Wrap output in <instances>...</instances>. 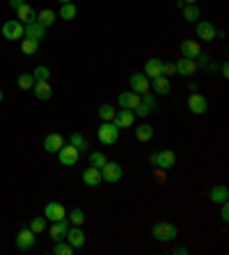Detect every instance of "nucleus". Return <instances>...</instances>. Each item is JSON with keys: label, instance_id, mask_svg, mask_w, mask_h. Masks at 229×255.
<instances>
[{"label": "nucleus", "instance_id": "1", "mask_svg": "<svg viewBox=\"0 0 229 255\" xmlns=\"http://www.w3.org/2000/svg\"><path fill=\"white\" fill-rule=\"evenodd\" d=\"M177 235H179V228L174 223H167V221H161L151 228V237L158 239V242H172V239H177Z\"/></svg>", "mask_w": 229, "mask_h": 255}, {"label": "nucleus", "instance_id": "2", "mask_svg": "<svg viewBox=\"0 0 229 255\" xmlns=\"http://www.w3.org/2000/svg\"><path fill=\"white\" fill-rule=\"evenodd\" d=\"M97 138L98 143H103V145H115L119 138V127L115 122H101V127L97 131Z\"/></svg>", "mask_w": 229, "mask_h": 255}, {"label": "nucleus", "instance_id": "3", "mask_svg": "<svg viewBox=\"0 0 229 255\" xmlns=\"http://www.w3.org/2000/svg\"><path fill=\"white\" fill-rule=\"evenodd\" d=\"M151 166H156L161 170H170L177 166V154L172 149H161L156 154H151Z\"/></svg>", "mask_w": 229, "mask_h": 255}, {"label": "nucleus", "instance_id": "4", "mask_svg": "<svg viewBox=\"0 0 229 255\" xmlns=\"http://www.w3.org/2000/svg\"><path fill=\"white\" fill-rule=\"evenodd\" d=\"M2 37H5V39H9V41L23 39V37H26V26H23L19 19L7 21L5 26H2Z\"/></svg>", "mask_w": 229, "mask_h": 255}, {"label": "nucleus", "instance_id": "5", "mask_svg": "<svg viewBox=\"0 0 229 255\" xmlns=\"http://www.w3.org/2000/svg\"><path fill=\"white\" fill-rule=\"evenodd\" d=\"M122 175H124V170H122V166H119L117 161H105V166L101 168V180H105L108 184L119 182L122 180Z\"/></svg>", "mask_w": 229, "mask_h": 255}, {"label": "nucleus", "instance_id": "6", "mask_svg": "<svg viewBox=\"0 0 229 255\" xmlns=\"http://www.w3.org/2000/svg\"><path fill=\"white\" fill-rule=\"evenodd\" d=\"M78 156H80V152L73 147L71 143H65V145L58 149V159H60V163H62V166H76Z\"/></svg>", "mask_w": 229, "mask_h": 255}, {"label": "nucleus", "instance_id": "7", "mask_svg": "<svg viewBox=\"0 0 229 255\" xmlns=\"http://www.w3.org/2000/svg\"><path fill=\"white\" fill-rule=\"evenodd\" d=\"M14 242H16V249L19 251H30L34 246V232L30 228H21Z\"/></svg>", "mask_w": 229, "mask_h": 255}, {"label": "nucleus", "instance_id": "8", "mask_svg": "<svg viewBox=\"0 0 229 255\" xmlns=\"http://www.w3.org/2000/svg\"><path fill=\"white\" fill-rule=\"evenodd\" d=\"M65 239L71 244L73 249H83V246H85V239H87V237H85V232L80 230V225H73V228L66 230Z\"/></svg>", "mask_w": 229, "mask_h": 255}, {"label": "nucleus", "instance_id": "9", "mask_svg": "<svg viewBox=\"0 0 229 255\" xmlns=\"http://www.w3.org/2000/svg\"><path fill=\"white\" fill-rule=\"evenodd\" d=\"M206 108H209V104H206V99H204L199 92H193L188 97V110L195 115H204L206 113Z\"/></svg>", "mask_w": 229, "mask_h": 255}, {"label": "nucleus", "instance_id": "10", "mask_svg": "<svg viewBox=\"0 0 229 255\" xmlns=\"http://www.w3.org/2000/svg\"><path fill=\"white\" fill-rule=\"evenodd\" d=\"M44 216L48 221H60V219H66V209L62 202H48L44 207Z\"/></svg>", "mask_w": 229, "mask_h": 255}, {"label": "nucleus", "instance_id": "11", "mask_svg": "<svg viewBox=\"0 0 229 255\" xmlns=\"http://www.w3.org/2000/svg\"><path fill=\"white\" fill-rule=\"evenodd\" d=\"M129 85H131L133 92L144 94V92H149L151 81H149V78H147L144 74H131V78H129Z\"/></svg>", "mask_w": 229, "mask_h": 255}, {"label": "nucleus", "instance_id": "12", "mask_svg": "<svg viewBox=\"0 0 229 255\" xmlns=\"http://www.w3.org/2000/svg\"><path fill=\"white\" fill-rule=\"evenodd\" d=\"M142 101V94H137V92H122L119 94V99H117V104H119V108H129V110H135V106Z\"/></svg>", "mask_w": 229, "mask_h": 255}, {"label": "nucleus", "instance_id": "13", "mask_svg": "<svg viewBox=\"0 0 229 255\" xmlns=\"http://www.w3.org/2000/svg\"><path fill=\"white\" fill-rule=\"evenodd\" d=\"M174 67H177V74L181 76H195L197 74V62L193 58H179L174 62Z\"/></svg>", "mask_w": 229, "mask_h": 255}, {"label": "nucleus", "instance_id": "14", "mask_svg": "<svg viewBox=\"0 0 229 255\" xmlns=\"http://www.w3.org/2000/svg\"><path fill=\"white\" fill-rule=\"evenodd\" d=\"M197 37L204 41H213L218 37L216 28H213V23H209V21H197Z\"/></svg>", "mask_w": 229, "mask_h": 255}, {"label": "nucleus", "instance_id": "15", "mask_svg": "<svg viewBox=\"0 0 229 255\" xmlns=\"http://www.w3.org/2000/svg\"><path fill=\"white\" fill-rule=\"evenodd\" d=\"M144 76L147 78H156V76H163V60H158V58H149V60L144 62Z\"/></svg>", "mask_w": 229, "mask_h": 255}, {"label": "nucleus", "instance_id": "16", "mask_svg": "<svg viewBox=\"0 0 229 255\" xmlns=\"http://www.w3.org/2000/svg\"><path fill=\"white\" fill-rule=\"evenodd\" d=\"M65 145V138L60 134H48L44 138V149L48 152V154H58V149Z\"/></svg>", "mask_w": 229, "mask_h": 255}, {"label": "nucleus", "instance_id": "17", "mask_svg": "<svg viewBox=\"0 0 229 255\" xmlns=\"http://www.w3.org/2000/svg\"><path fill=\"white\" fill-rule=\"evenodd\" d=\"M181 55L183 58H193V60H195V58L202 55V46L193 39H183L181 41Z\"/></svg>", "mask_w": 229, "mask_h": 255}, {"label": "nucleus", "instance_id": "18", "mask_svg": "<svg viewBox=\"0 0 229 255\" xmlns=\"http://www.w3.org/2000/svg\"><path fill=\"white\" fill-rule=\"evenodd\" d=\"M133 122H135V113L129 110V108H122V110H117V115H115V124H117L119 129L133 127Z\"/></svg>", "mask_w": 229, "mask_h": 255}, {"label": "nucleus", "instance_id": "19", "mask_svg": "<svg viewBox=\"0 0 229 255\" xmlns=\"http://www.w3.org/2000/svg\"><path fill=\"white\" fill-rule=\"evenodd\" d=\"M16 16H19V21L23 23V26H28V23L37 21V12H34L33 5H28V2H23V5L16 9Z\"/></svg>", "mask_w": 229, "mask_h": 255}, {"label": "nucleus", "instance_id": "20", "mask_svg": "<svg viewBox=\"0 0 229 255\" xmlns=\"http://www.w3.org/2000/svg\"><path fill=\"white\" fill-rule=\"evenodd\" d=\"M26 37L28 39H34V41H41L46 37V28L39 26L37 21H33V23H28L26 26Z\"/></svg>", "mask_w": 229, "mask_h": 255}, {"label": "nucleus", "instance_id": "21", "mask_svg": "<svg viewBox=\"0 0 229 255\" xmlns=\"http://www.w3.org/2000/svg\"><path fill=\"white\" fill-rule=\"evenodd\" d=\"M33 90H34V97H37V99H41V101H46V99H51V97H53L51 81H39V83H34Z\"/></svg>", "mask_w": 229, "mask_h": 255}, {"label": "nucleus", "instance_id": "22", "mask_svg": "<svg viewBox=\"0 0 229 255\" xmlns=\"http://www.w3.org/2000/svg\"><path fill=\"white\" fill-rule=\"evenodd\" d=\"M83 182H85L87 186H98L101 184V170L98 168H94V166H87L85 168V173H83Z\"/></svg>", "mask_w": 229, "mask_h": 255}, {"label": "nucleus", "instance_id": "23", "mask_svg": "<svg viewBox=\"0 0 229 255\" xmlns=\"http://www.w3.org/2000/svg\"><path fill=\"white\" fill-rule=\"evenodd\" d=\"M66 230H69V221L66 219H60V221H53L51 225V237L58 242V239H65Z\"/></svg>", "mask_w": 229, "mask_h": 255}, {"label": "nucleus", "instance_id": "24", "mask_svg": "<svg viewBox=\"0 0 229 255\" xmlns=\"http://www.w3.org/2000/svg\"><path fill=\"white\" fill-rule=\"evenodd\" d=\"M211 200L216 202V205H223V202L229 200V188L225 186V184H218V186L211 188Z\"/></svg>", "mask_w": 229, "mask_h": 255}, {"label": "nucleus", "instance_id": "25", "mask_svg": "<svg viewBox=\"0 0 229 255\" xmlns=\"http://www.w3.org/2000/svg\"><path fill=\"white\" fill-rule=\"evenodd\" d=\"M151 87H154L156 94H170V90H172L167 76H156V78H151Z\"/></svg>", "mask_w": 229, "mask_h": 255}, {"label": "nucleus", "instance_id": "26", "mask_svg": "<svg viewBox=\"0 0 229 255\" xmlns=\"http://www.w3.org/2000/svg\"><path fill=\"white\" fill-rule=\"evenodd\" d=\"M133 134H135V138L140 143H149L151 138H154V127H151V124H140V127H135Z\"/></svg>", "mask_w": 229, "mask_h": 255}, {"label": "nucleus", "instance_id": "27", "mask_svg": "<svg viewBox=\"0 0 229 255\" xmlns=\"http://www.w3.org/2000/svg\"><path fill=\"white\" fill-rule=\"evenodd\" d=\"M69 143H71L73 147L78 149L80 154H83V152H87V147H90V143H87V138H85V136H83V134H78V131L69 136Z\"/></svg>", "mask_w": 229, "mask_h": 255}, {"label": "nucleus", "instance_id": "28", "mask_svg": "<svg viewBox=\"0 0 229 255\" xmlns=\"http://www.w3.org/2000/svg\"><path fill=\"white\" fill-rule=\"evenodd\" d=\"M37 23L44 28H51L55 23V12L53 9H44V12H37Z\"/></svg>", "mask_w": 229, "mask_h": 255}, {"label": "nucleus", "instance_id": "29", "mask_svg": "<svg viewBox=\"0 0 229 255\" xmlns=\"http://www.w3.org/2000/svg\"><path fill=\"white\" fill-rule=\"evenodd\" d=\"M28 228L33 230L34 235H39V232H44V230L48 228V219H46V216H34L33 221H30V225H28Z\"/></svg>", "mask_w": 229, "mask_h": 255}, {"label": "nucleus", "instance_id": "30", "mask_svg": "<svg viewBox=\"0 0 229 255\" xmlns=\"http://www.w3.org/2000/svg\"><path fill=\"white\" fill-rule=\"evenodd\" d=\"M73 253V246L66 239H58L55 246H53V255H71Z\"/></svg>", "mask_w": 229, "mask_h": 255}, {"label": "nucleus", "instance_id": "31", "mask_svg": "<svg viewBox=\"0 0 229 255\" xmlns=\"http://www.w3.org/2000/svg\"><path fill=\"white\" fill-rule=\"evenodd\" d=\"M76 14H78V9H76L73 2H65V5L60 7V16H62L65 21H73L76 19Z\"/></svg>", "mask_w": 229, "mask_h": 255}, {"label": "nucleus", "instance_id": "32", "mask_svg": "<svg viewBox=\"0 0 229 255\" xmlns=\"http://www.w3.org/2000/svg\"><path fill=\"white\" fill-rule=\"evenodd\" d=\"M115 115H117V110H115V106H110V104H103V106L98 108V117L103 122H115Z\"/></svg>", "mask_w": 229, "mask_h": 255}, {"label": "nucleus", "instance_id": "33", "mask_svg": "<svg viewBox=\"0 0 229 255\" xmlns=\"http://www.w3.org/2000/svg\"><path fill=\"white\" fill-rule=\"evenodd\" d=\"M183 19L190 21V23H195L199 19V7L197 5H183Z\"/></svg>", "mask_w": 229, "mask_h": 255}, {"label": "nucleus", "instance_id": "34", "mask_svg": "<svg viewBox=\"0 0 229 255\" xmlns=\"http://www.w3.org/2000/svg\"><path fill=\"white\" fill-rule=\"evenodd\" d=\"M37 48H39V41L23 37V41H21V51H23V53H26V55H34V53H37Z\"/></svg>", "mask_w": 229, "mask_h": 255}, {"label": "nucleus", "instance_id": "35", "mask_svg": "<svg viewBox=\"0 0 229 255\" xmlns=\"http://www.w3.org/2000/svg\"><path fill=\"white\" fill-rule=\"evenodd\" d=\"M69 223H71V225H83V223H85V212L80 207L71 209V212H69Z\"/></svg>", "mask_w": 229, "mask_h": 255}, {"label": "nucleus", "instance_id": "36", "mask_svg": "<svg viewBox=\"0 0 229 255\" xmlns=\"http://www.w3.org/2000/svg\"><path fill=\"white\" fill-rule=\"evenodd\" d=\"M16 85H19L21 90H33V85H34L33 74H19V78H16Z\"/></svg>", "mask_w": 229, "mask_h": 255}, {"label": "nucleus", "instance_id": "37", "mask_svg": "<svg viewBox=\"0 0 229 255\" xmlns=\"http://www.w3.org/2000/svg\"><path fill=\"white\" fill-rule=\"evenodd\" d=\"M105 161H108L105 154H101V152H90V166H94V168L101 170L105 166Z\"/></svg>", "mask_w": 229, "mask_h": 255}, {"label": "nucleus", "instance_id": "38", "mask_svg": "<svg viewBox=\"0 0 229 255\" xmlns=\"http://www.w3.org/2000/svg\"><path fill=\"white\" fill-rule=\"evenodd\" d=\"M33 78H34V83H39V81H48V78H51V69L41 65V67H37V69L33 72Z\"/></svg>", "mask_w": 229, "mask_h": 255}, {"label": "nucleus", "instance_id": "39", "mask_svg": "<svg viewBox=\"0 0 229 255\" xmlns=\"http://www.w3.org/2000/svg\"><path fill=\"white\" fill-rule=\"evenodd\" d=\"M151 110H154V108H151L149 104H144V101H140V104L135 106V110H133V113H135V117H147V115H149Z\"/></svg>", "mask_w": 229, "mask_h": 255}, {"label": "nucleus", "instance_id": "40", "mask_svg": "<svg viewBox=\"0 0 229 255\" xmlns=\"http://www.w3.org/2000/svg\"><path fill=\"white\" fill-rule=\"evenodd\" d=\"M174 74H177L174 62H163V76H174Z\"/></svg>", "mask_w": 229, "mask_h": 255}, {"label": "nucleus", "instance_id": "41", "mask_svg": "<svg viewBox=\"0 0 229 255\" xmlns=\"http://www.w3.org/2000/svg\"><path fill=\"white\" fill-rule=\"evenodd\" d=\"M220 219H223V221H229V205L227 202H223V205H220Z\"/></svg>", "mask_w": 229, "mask_h": 255}, {"label": "nucleus", "instance_id": "42", "mask_svg": "<svg viewBox=\"0 0 229 255\" xmlns=\"http://www.w3.org/2000/svg\"><path fill=\"white\" fill-rule=\"evenodd\" d=\"M23 2H26V0H9V7H12V9H19Z\"/></svg>", "mask_w": 229, "mask_h": 255}, {"label": "nucleus", "instance_id": "43", "mask_svg": "<svg viewBox=\"0 0 229 255\" xmlns=\"http://www.w3.org/2000/svg\"><path fill=\"white\" fill-rule=\"evenodd\" d=\"M220 74H223L225 78H229V65H227V62H225L223 67H220Z\"/></svg>", "mask_w": 229, "mask_h": 255}, {"label": "nucleus", "instance_id": "44", "mask_svg": "<svg viewBox=\"0 0 229 255\" xmlns=\"http://www.w3.org/2000/svg\"><path fill=\"white\" fill-rule=\"evenodd\" d=\"M186 253H188L186 246H177V249H174V255H186Z\"/></svg>", "mask_w": 229, "mask_h": 255}, {"label": "nucleus", "instance_id": "45", "mask_svg": "<svg viewBox=\"0 0 229 255\" xmlns=\"http://www.w3.org/2000/svg\"><path fill=\"white\" fill-rule=\"evenodd\" d=\"M186 5H197V0H183Z\"/></svg>", "mask_w": 229, "mask_h": 255}, {"label": "nucleus", "instance_id": "46", "mask_svg": "<svg viewBox=\"0 0 229 255\" xmlns=\"http://www.w3.org/2000/svg\"><path fill=\"white\" fill-rule=\"evenodd\" d=\"M58 2L60 5H65V2H71V0H58Z\"/></svg>", "mask_w": 229, "mask_h": 255}, {"label": "nucleus", "instance_id": "47", "mask_svg": "<svg viewBox=\"0 0 229 255\" xmlns=\"http://www.w3.org/2000/svg\"><path fill=\"white\" fill-rule=\"evenodd\" d=\"M0 101H2V90H0Z\"/></svg>", "mask_w": 229, "mask_h": 255}]
</instances>
